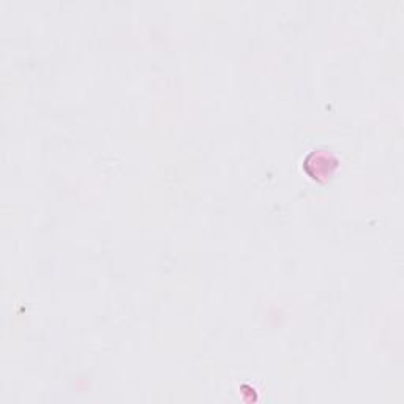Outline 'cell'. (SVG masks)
Returning a JSON list of instances; mask_svg holds the SVG:
<instances>
[{
    "instance_id": "6da1fadb",
    "label": "cell",
    "mask_w": 404,
    "mask_h": 404,
    "mask_svg": "<svg viewBox=\"0 0 404 404\" xmlns=\"http://www.w3.org/2000/svg\"><path fill=\"white\" fill-rule=\"evenodd\" d=\"M305 160L317 163V166H315V171L310 172L311 177L317 180H321L322 177H330L338 166V160L335 156L325 151H313Z\"/></svg>"
}]
</instances>
